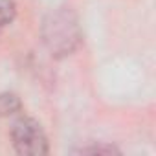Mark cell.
<instances>
[{"mask_svg":"<svg viewBox=\"0 0 156 156\" xmlns=\"http://www.w3.org/2000/svg\"><path fill=\"white\" fill-rule=\"evenodd\" d=\"M42 41L53 57H66L81 44V28L77 15L70 8H57L42 20Z\"/></svg>","mask_w":156,"mask_h":156,"instance_id":"6da1fadb","label":"cell"},{"mask_svg":"<svg viewBox=\"0 0 156 156\" xmlns=\"http://www.w3.org/2000/svg\"><path fill=\"white\" fill-rule=\"evenodd\" d=\"M11 141L19 154L42 156L48 154V138L39 121L33 118H19L11 127Z\"/></svg>","mask_w":156,"mask_h":156,"instance_id":"7a4b0ae2","label":"cell"},{"mask_svg":"<svg viewBox=\"0 0 156 156\" xmlns=\"http://www.w3.org/2000/svg\"><path fill=\"white\" fill-rule=\"evenodd\" d=\"M20 108H22V103H20V99H19L17 94H13V92L0 94V118L13 116Z\"/></svg>","mask_w":156,"mask_h":156,"instance_id":"3957f363","label":"cell"},{"mask_svg":"<svg viewBox=\"0 0 156 156\" xmlns=\"http://www.w3.org/2000/svg\"><path fill=\"white\" fill-rule=\"evenodd\" d=\"M17 15V6L13 0H0V30L13 22Z\"/></svg>","mask_w":156,"mask_h":156,"instance_id":"277c9868","label":"cell"},{"mask_svg":"<svg viewBox=\"0 0 156 156\" xmlns=\"http://www.w3.org/2000/svg\"><path fill=\"white\" fill-rule=\"evenodd\" d=\"M79 152H92V154H112V152H119L118 149H114V147H110V145H101V147H87V149H81Z\"/></svg>","mask_w":156,"mask_h":156,"instance_id":"5b68a950","label":"cell"}]
</instances>
